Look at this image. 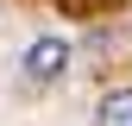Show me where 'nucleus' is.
<instances>
[{"mask_svg":"<svg viewBox=\"0 0 132 126\" xmlns=\"http://www.w3.org/2000/svg\"><path fill=\"white\" fill-rule=\"evenodd\" d=\"M63 63H69V44H63V38H38L25 51V76H31V82H57Z\"/></svg>","mask_w":132,"mask_h":126,"instance_id":"nucleus-1","label":"nucleus"},{"mask_svg":"<svg viewBox=\"0 0 132 126\" xmlns=\"http://www.w3.org/2000/svg\"><path fill=\"white\" fill-rule=\"evenodd\" d=\"M101 126H132V88L101 94Z\"/></svg>","mask_w":132,"mask_h":126,"instance_id":"nucleus-2","label":"nucleus"}]
</instances>
